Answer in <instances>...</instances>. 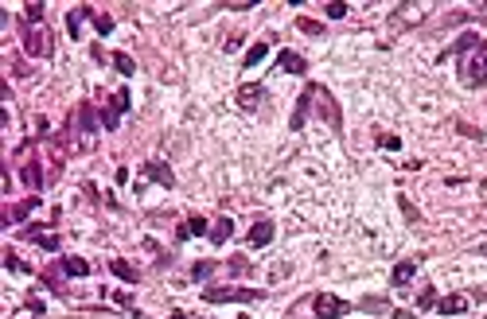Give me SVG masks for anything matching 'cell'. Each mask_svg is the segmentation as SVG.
<instances>
[{
    "mask_svg": "<svg viewBox=\"0 0 487 319\" xmlns=\"http://www.w3.org/2000/svg\"><path fill=\"white\" fill-rule=\"evenodd\" d=\"M363 311H390V304H386V300H378V296H366Z\"/></svg>",
    "mask_w": 487,
    "mask_h": 319,
    "instance_id": "obj_35",
    "label": "cell"
},
{
    "mask_svg": "<svg viewBox=\"0 0 487 319\" xmlns=\"http://www.w3.org/2000/svg\"><path fill=\"white\" fill-rule=\"evenodd\" d=\"M24 51L32 59H47L55 43H51V32L43 24H24Z\"/></svg>",
    "mask_w": 487,
    "mask_h": 319,
    "instance_id": "obj_3",
    "label": "cell"
},
{
    "mask_svg": "<svg viewBox=\"0 0 487 319\" xmlns=\"http://www.w3.org/2000/svg\"><path fill=\"white\" fill-rule=\"evenodd\" d=\"M211 241H215V246H226V241H230V237H234V222H230V218H219V222H215V226H211Z\"/></svg>",
    "mask_w": 487,
    "mask_h": 319,
    "instance_id": "obj_21",
    "label": "cell"
},
{
    "mask_svg": "<svg viewBox=\"0 0 487 319\" xmlns=\"http://www.w3.org/2000/svg\"><path fill=\"white\" fill-rule=\"evenodd\" d=\"M394 319H414V311H394Z\"/></svg>",
    "mask_w": 487,
    "mask_h": 319,
    "instance_id": "obj_41",
    "label": "cell"
},
{
    "mask_svg": "<svg viewBox=\"0 0 487 319\" xmlns=\"http://www.w3.org/2000/svg\"><path fill=\"white\" fill-rule=\"evenodd\" d=\"M429 16V4H398V12L390 16L394 27H409V24H421Z\"/></svg>",
    "mask_w": 487,
    "mask_h": 319,
    "instance_id": "obj_7",
    "label": "cell"
},
{
    "mask_svg": "<svg viewBox=\"0 0 487 319\" xmlns=\"http://www.w3.org/2000/svg\"><path fill=\"white\" fill-rule=\"evenodd\" d=\"M168 319H187V316H183V311H171V316Z\"/></svg>",
    "mask_w": 487,
    "mask_h": 319,
    "instance_id": "obj_42",
    "label": "cell"
},
{
    "mask_svg": "<svg viewBox=\"0 0 487 319\" xmlns=\"http://www.w3.org/2000/svg\"><path fill=\"white\" fill-rule=\"evenodd\" d=\"M238 47H242V36H230L226 43H222V51H238Z\"/></svg>",
    "mask_w": 487,
    "mask_h": 319,
    "instance_id": "obj_40",
    "label": "cell"
},
{
    "mask_svg": "<svg viewBox=\"0 0 487 319\" xmlns=\"http://www.w3.org/2000/svg\"><path fill=\"white\" fill-rule=\"evenodd\" d=\"M261 102H265V86H257V82L238 86V106L242 109H257Z\"/></svg>",
    "mask_w": 487,
    "mask_h": 319,
    "instance_id": "obj_14",
    "label": "cell"
},
{
    "mask_svg": "<svg viewBox=\"0 0 487 319\" xmlns=\"http://www.w3.org/2000/svg\"><path fill=\"white\" fill-rule=\"evenodd\" d=\"M59 269L67 272V276H90V261H82V257H59Z\"/></svg>",
    "mask_w": 487,
    "mask_h": 319,
    "instance_id": "obj_23",
    "label": "cell"
},
{
    "mask_svg": "<svg viewBox=\"0 0 487 319\" xmlns=\"http://www.w3.org/2000/svg\"><path fill=\"white\" fill-rule=\"evenodd\" d=\"M296 27H300V32H308V36H324V24H316V20H305V16L296 20Z\"/></svg>",
    "mask_w": 487,
    "mask_h": 319,
    "instance_id": "obj_33",
    "label": "cell"
},
{
    "mask_svg": "<svg viewBox=\"0 0 487 319\" xmlns=\"http://www.w3.org/2000/svg\"><path fill=\"white\" fill-rule=\"evenodd\" d=\"M94 27H97V36H110V32H113V16H94Z\"/></svg>",
    "mask_w": 487,
    "mask_h": 319,
    "instance_id": "obj_36",
    "label": "cell"
},
{
    "mask_svg": "<svg viewBox=\"0 0 487 319\" xmlns=\"http://www.w3.org/2000/svg\"><path fill=\"white\" fill-rule=\"evenodd\" d=\"M86 20H94V8H90V4H78V8H71V12H67V32H71V39L82 36Z\"/></svg>",
    "mask_w": 487,
    "mask_h": 319,
    "instance_id": "obj_13",
    "label": "cell"
},
{
    "mask_svg": "<svg viewBox=\"0 0 487 319\" xmlns=\"http://www.w3.org/2000/svg\"><path fill=\"white\" fill-rule=\"evenodd\" d=\"M475 253H479V257H487V246H479V249H475Z\"/></svg>",
    "mask_w": 487,
    "mask_h": 319,
    "instance_id": "obj_43",
    "label": "cell"
},
{
    "mask_svg": "<svg viewBox=\"0 0 487 319\" xmlns=\"http://www.w3.org/2000/svg\"><path fill=\"white\" fill-rule=\"evenodd\" d=\"M316 109H320V113H324V121H328V125H331V129H335V132L343 129L340 106L331 102V94H328V90H324V86H316Z\"/></svg>",
    "mask_w": 487,
    "mask_h": 319,
    "instance_id": "obj_8",
    "label": "cell"
},
{
    "mask_svg": "<svg viewBox=\"0 0 487 319\" xmlns=\"http://www.w3.org/2000/svg\"><path fill=\"white\" fill-rule=\"evenodd\" d=\"M24 237H27V241H36L39 249H47V253H59V234H55V230H39V226H27Z\"/></svg>",
    "mask_w": 487,
    "mask_h": 319,
    "instance_id": "obj_10",
    "label": "cell"
},
{
    "mask_svg": "<svg viewBox=\"0 0 487 319\" xmlns=\"http://www.w3.org/2000/svg\"><path fill=\"white\" fill-rule=\"evenodd\" d=\"M398 206H402V214L409 218V222H421V211H417V206H414L409 199H405V195H398Z\"/></svg>",
    "mask_w": 487,
    "mask_h": 319,
    "instance_id": "obj_28",
    "label": "cell"
},
{
    "mask_svg": "<svg viewBox=\"0 0 487 319\" xmlns=\"http://www.w3.org/2000/svg\"><path fill=\"white\" fill-rule=\"evenodd\" d=\"M414 272H417V261H398L394 269H390V288H405V284L414 281Z\"/></svg>",
    "mask_w": 487,
    "mask_h": 319,
    "instance_id": "obj_17",
    "label": "cell"
},
{
    "mask_svg": "<svg viewBox=\"0 0 487 319\" xmlns=\"http://www.w3.org/2000/svg\"><path fill=\"white\" fill-rule=\"evenodd\" d=\"M312 102H316V82L305 86V94L296 97V109H292V121H289V129H292V132H300V129H305V121H308V109H312Z\"/></svg>",
    "mask_w": 487,
    "mask_h": 319,
    "instance_id": "obj_6",
    "label": "cell"
},
{
    "mask_svg": "<svg viewBox=\"0 0 487 319\" xmlns=\"http://www.w3.org/2000/svg\"><path fill=\"white\" fill-rule=\"evenodd\" d=\"M74 117H78V125H82V144H94V132H97V117H94V106H90V102H82V106H78V113H74Z\"/></svg>",
    "mask_w": 487,
    "mask_h": 319,
    "instance_id": "obj_12",
    "label": "cell"
},
{
    "mask_svg": "<svg viewBox=\"0 0 487 319\" xmlns=\"http://www.w3.org/2000/svg\"><path fill=\"white\" fill-rule=\"evenodd\" d=\"M269 241H273V222H269V218H261V222H254L250 226V246H269Z\"/></svg>",
    "mask_w": 487,
    "mask_h": 319,
    "instance_id": "obj_20",
    "label": "cell"
},
{
    "mask_svg": "<svg viewBox=\"0 0 487 319\" xmlns=\"http://www.w3.org/2000/svg\"><path fill=\"white\" fill-rule=\"evenodd\" d=\"M378 144H382L386 152H398V148H402V141H398L394 132H378Z\"/></svg>",
    "mask_w": 487,
    "mask_h": 319,
    "instance_id": "obj_32",
    "label": "cell"
},
{
    "mask_svg": "<svg viewBox=\"0 0 487 319\" xmlns=\"http://www.w3.org/2000/svg\"><path fill=\"white\" fill-rule=\"evenodd\" d=\"M145 179H152V183H160V187H176V176H171V167L164 164V160H148Z\"/></svg>",
    "mask_w": 487,
    "mask_h": 319,
    "instance_id": "obj_11",
    "label": "cell"
},
{
    "mask_svg": "<svg viewBox=\"0 0 487 319\" xmlns=\"http://www.w3.org/2000/svg\"><path fill=\"white\" fill-rule=\"evenodd\" d=\"M20 179H24L27 187H32V195H39V187H43V172H39V164H36V160L20 167Z\"/></svg>",
    "mask_w": 487,
    "mask_h": 319,
    "instance_id": "obj_22",
    "label": "cell"
},
{
    "mask_svg": "<svg viewBox=\"0 0 487 319\" xmlns=\"http://www.w3.org/2000/svg\"><path fill=\"white\" fill-rule=\"evenodd\" d=\"M211 272H215V261H199V265L191 269V281H207Z\"/></svg>",
    "mask_w": 487,
    "mask_h": 319,
    "instance_id": "obj_29",
    "label": "cell"
},
{
    "mask_svg": "<svg viewBox=\"0 0 487 319\" xmlns=\"http://www.w3.org/2000/svg\"><path fill=\"white\" fill-rule=\"evenodd\" d=\"M265 55H269V43H254V47L246 51V67H257Z\"/></svg>",
    "mask_w": 487,
    "mask_h": 319,
    "instance_id": "obj_26",
    "label": "cell"
},
{
    "mask_svg": "<svg viewBox=\"0 0 487 319\" xmlns=\"http://www.w3.org/2000/svg\"><path fill=\"white\" fill-rule=\"evenodd\" d=\"M110 269H113V276H121L125 284H136V281H141V272H136L129 261H121V257H113V261H110Z\"/></svg>",
    "mask_w": 487,
    "mask_h": 319,
    "instance_id": "obj_24",
    "label": "cell"
},
{
    "mask_svg": "<svg viewBox=\"0 0 487 319\" xmlns=\"http://www.w3.org/2000/svg\"><path fill=\"white\" fill-rule=\"evenodd\" d=\"M242 319H250V316H242Z\"/></svg>",
    "mask_w": 487,
    "mask_h": 319,
    "instance_id": "obj_44",
    "label": "cell"
},
{
    "mask_svg": "<svg viewBox=\"0 0 487 319\" xmlns=\"http://www.w3.org/2000/svg\"><path fill=\"white\" fill-rule=\"evenodd\" d=\"M277 71H285V74H305L308 62H305V55H296V51H281V55H277Z\"/></svg>",
    "mask_w": 487,
    "mask_h": 319,
    "instance_id": "obj_18",
    "label": "cell"
},
{
    "mask_svg": "<svg viewBox=\"0 0 487 319\" xmlns=\"http://www.w3.org/2000/svg\"><path fill=\"white\" fill-rule=\"evenodd\" d=\"M39 202H43L39 195H27L24 202H16V206H8V211H4V222H8V226H20V222H27V218H32V211H36Z\"/></svg>",
    "mask_w": 487,
    "mask_h": 319,
    "instance_id": "obj_9",
    "label": "cell"
},
{
    "mask_svg": "<svg viewBox=\"0 0 487 319\" xmlns=\"http://www.w3.org/2000/svg\"><path fill=\"white\" fill-rule=\"evenodd\" d=\"M230 272H238V276H242V272H250V261H246V257H234V261H230Z\"/></svg>",
    "mask_w": 487,
    "mask_h": 319,
    "instance_id": "obj_38",
    "label": "cell"
},
{
    "mask_svg": "<svg viewBox=\"0 0 487 319\" xmlns=\"http://www.w3.org/2000/svg\"><path fill=\"white\" fill-rule=\"evenodd\" d=\"M207 234H211V226L203 222L199 214H191V218H183V222H180V230H176V237H180V241H187V237H207Z\"/></svg>",
    "mask_w": 487,
    "mask_h": 319,
    "instance_id": "obj_16",
    "label": "cell"
},
{
    "mask_svg": "<svg viewBox=\"0 0 487 319\" xmlns=\"http://www.w3.org/2000/svg\"><path fill=\"white\" fill-rule=\"evenodd\" d=\"M129 106H133V97H129V90H117V94L110 97V106L102 109V125H106V129L113 132L117 125H121V113H125Z\"/></svg>",
    "mask_w": 487,
    "mask_h": 319,
    "instance_id": "obj_5",
    "label": "cell"
},
{
    "mask_svg": "<svg viewBox=\"0 0 487 319\" xmlns=\"http://www.w3.org/2000/svg\"><path fill=\"white\" fill-rule=\"evenodd\" d=\"M460 82L468 86V90L487 86V47H479V51H472V55L460 59Z\"/></svg>",
    "mask_w": 487,
    "mask_h": 319,
    "instance_id": "obj_1",
    "label": "cell"
},
{
    "mask_svg": "<svg viewBox=\"0 0 487 319\" xmlns=\"http://www.w3.org/2000/svg\"><path fill=\"white\" fill-rule=\"evenodd\" d=\"M261 288H203V300L207 304H250V300H261Z\"/></svg>",
    "mask_w": 487,
    "mask_h": 319,
    "instance_id": "obj_2",
    "label": "cell"
},
{
    "mask_svg": "<svg viewBox=\"0 0 487 319\" xmlns=\"http://www.w3.org/2000/svg\"><path fill=\"white\" fill-rule=\"evenodd\" d=\"M43 8H47L43 0H27V4H24V16H27V24H39V20H43Z\"/></svg>",
    "mask_w": 487,
    "mask_h": 319,
    "instance_id": "obj_25",
    "label": "cell"
},
{
    "mask_svg": "<svg viewBox=\"0 0 487 319\" xmlns=\"http://www.w3.org/2000/svg\"><path fill=\"white\" fill-rule=\"evenodd\" d=\"M324 8H328V20H343V16H347V4H343V0H331Z\"/></svg>",
    "mask_w": 487,
    "mask_h": 319,
    "instance_id": "obj_34",
    "label": "cell"
},
{
    "mask_svg": "<svg viewBox=\"0 0 487 319\" xmlns=\"http://www.w3.org/2000/svg\"><path fill=\"white\" fill-rule=\"evenodd\" d=\"M312 307H316V319H343L347 311H351L347 300H340V296H331V292H316Z\"/></svg>",
    "mask_w": 487,
    "mask_h": 319,
    "instance_id": "obj_4",
    "label": "cell"
},
{
    "mask_svg": "<svg viewBox=\"0 0 487 319\" xmlns=\"http://www.w3.org/2000/svg\"><path fill=\"white\" fill-rule=\"evenodd\" d=\"M479 47H487V39H479L475 32H468V36H460L449 51H444V55H472V51H479Z\"/></svg>",
    "mask_w": 487,
    "mask_h": 319,
    "instance_id": "obj_19",
    "label": "cell"
},
{
    "mask_svg": "<svg viewBox=\"0 0 487 319\" xmlns=\"http://www.w3.org/2000/svg\"><path fill=\"white\" fill-rule=\"evenodd\" d=\"M219 8H230V12H246V8H257V0H222Z\"/></svg>",
    "mask_w": 487,
    "mask_h": 319,
    "instance_id": "obj_30",
    "label": "cell"
},
{
    "mask_svg": "<svg viewBox=\"0 0 487 319\" xmlns=\"http://www.w3.org/2000/svg\"><path fill=\"white\" fill-rule=\"evenodd\" d=\"M437 311H440V316H464V311H468V296H464V292L440 296V300H437Z\"/></svg>",
    "mask_w": 487,
    "mask_h": 319,
    "instance_id": "obj_15",
    "label": "cell"
},
{
    "mask_svg": "<svg viewBox=\"0 0 487 319\" xmlns=\"http://www.w3.org/2000/svg\"><path fill=\"white\" fill-rule=\"evenodd\" d=\"M110 62H113V67H117V71L125 74V78H129V74L136 71V67H133V59H129V55H125V51H117V55H110Z\"/></svg>",
    "mask_w": 487,
    "mask_h": 319,
    "instance_id": "obj_27",
    "label": "cell"
},
{
    "mask_svg": "<svg viewBox=\"0 0 487 319\" xmlns=\"http://www.w3.org/2000/svg\"><path fill=\"white\" fill-rule=\"evenodd\" d=\"M460 132H464V137H472V141H484V132L472 129V125H460Z\"/></svg>",
    "mask_w": 487,
    "mask_h": 319,
    "instance_id": "obj_39",
    "label": "cell"
},
{
    "mask_svg": "<svg viewBox=\"0 0 487 319\" xmlns=\"http://www.w3.org/2000/svg\"><path fill=\"white\" fill-rule=\"evenodd\" d=\"M417 307H437V292H433V288H425V292L417 296Z\"/></svg>",
    "mask_w": 487,
    "mask_h": 319,
    "instance_id": "obj_37",
    "label": "cell"
},
{
    "mask_svg": "<svg viewBox=\"0 0 487 319\" xmlns=\"http://www.w3.org/2000/svg\"><path fill=\"white\" fill-rule=\"evenodd\" d=\"M4 265H8V269H12V272H32V269H27V265H24V261H20V257H16V253H12V249H4Z\"/></svg>",
    "mask_w": 487,
    "mask_h": 319,
    "instance_id": "obj_31",
    "label": "cell"
}]
</instances>
